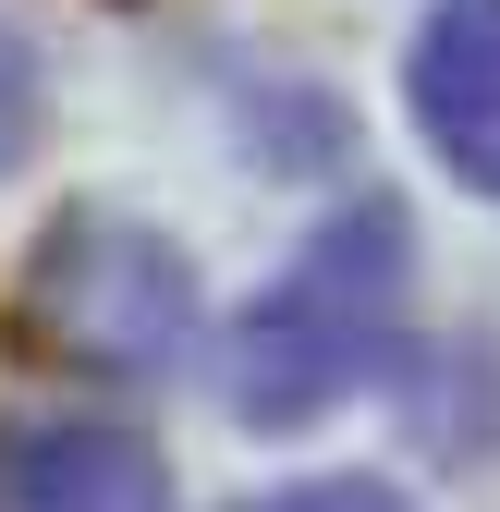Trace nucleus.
<instances>
[{
  "label": "nucleus",
  "mask_w": 500,
  "mask_h": 512,
  "mask_svg": "<svg viewBox=\"0 0 500 512\" xmlns=\"http://www.w3.org/2000/svg\"><path fill=\"white\" fill-rule=\"evenodd\" d=\"M415 342V220L403 196H342L318 232L293 244V269L232 317L220 342V378H232V427L257 439H293L342 415L354 391H379Z\"/></svg>",
  "instance_id": "obj_1"
},
{
  "label": "nucleus",
  "mask_w": 500,
  "mask_h": 512,
  "mask_svg": "<svg viewBox=\"0 0 500 512\" xmlns=\"http://www.w3.org/2000/svg\"><path fill=\"white\" fill-rule=\"evenodd\" d=\"M208 305H196V256L135 208H61L25 256V342L98 378H183Z\"/></svg>",
  "instance_id": "obj_2"
},
{
  "label": "nucleus",
  "mask_w": 500,
  "mask_h": 512,
  "mask_svg": "<svg viewBox=\"0 0 500 512\" xmlns=\"http://www.w3.org/2000/svg\"><path fill=\"white\" fill-rule=\"evenodd\" d=\"M0 512H171V452L122 415H0Z\"/></svg>",
  "instance_id": "obj_3"
},
{
  "label": "nucleus",
  "mask_w": 500,
  "mask_h": 512,
  "mask_svg": "<svg viewBox=\"0 0 500 512\" xmlns=\"http://www.w3.org/2000/svg\"><path fill=\"white\" fill-rule=\"evenodd\" d=\"M403 110L415 147L440 159L464 196L500 208V0H440L403 49Z\"/></svg>",
  "instance_id": "obj_4"
},
{
  "label": "nucleus",
  "mask_w": 500,
  "mask_h": 512,
  "mask_svg": "<svg viewBox=\"0 0 500 512\" xmlns=\"http://www.w3.org/2000/svg\"><path fill=\"white\" fill-rule=\"evenodd\" d=\"M37 135H49V74H37V49L0 25V171H25Z\"/></svg>",
  "instance_id": "obj_5"
},
{
  "label": "nucleus",
  "mask_w": 500,
  "mask_h": 512,
  "mask_svg": "<svg viewBox=\"0 0 500 512\" xmlns=\"http://www.w3.org/2000/svg\"><path fill=\"white\" fill-rule=\"evenodd\" d=\"M232 512H403V488H391V476H293V488L232 500Z\"/></svg>",
  "instance_id": "obj_6"
}]
</instances>
